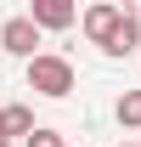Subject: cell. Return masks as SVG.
<instances>
[{"mask_svg":"<svg viewBox=\"0 0 141 147\" xmlns=\"http://www.w3.org/2000/svg\"><path fill=\"white\" fill-rule=\"evenodd\" d=\"M28 91L62 102V96L73 91V62H68V57H56V51H40L34 62H28Z\"/></svg>","mask_w":141,"mask_h":147,"instance_id":"1","label":"cell"},{"mask_svg":"<svg viewBox=\"0 0 141 147\" xmlns=\"http://www.w3.org/2000/svg\"><path fill=\"white\" fill-rule=\"evenodd\" d=\"M34 45H40V23L28 17V11H23V17H6L0 23V51H11V57H28V62H34Z\"/></svg>","mask_w":141,"mask_h":147,"instance_id":"2","label":"cell"},{"mask_svg":"<svg viewBox=\"0 0 141 147\" xmlns=\"http://www.w3.org/2000/svg\"><path fill=\"white\" fill-rule=\"evenodd\" d=\"M124 17H130L124 6H90L79 23H85V40H90V45H102V51H107V45H113V34L124 28Z\"/></svg>","mask_w":141,"mask_h":147,"instance_id":"3","label":"cell"},{"mask_svg":"<svg viewBox=\"0 0 141 147\" xmlns=\"http://www.w3.org/2000/svg\"><path fill=\"white\" fill-rule=\"evenodd\" d=\"M34 113L23 108V102H6V108H0V136H6V142H11V136H34Z\"/></svg>","mask_w":141,"mask_h":147,"instance_id":"4","label":"cell"},{"mask_svg":"<svg viewBox=\"0 0 141 147\" xmlns=\"http://www.w3.org/2000/svg\"><path fill=\"white\" fill-rule=\"evenodd\" d=\"M28 17H34L40 28H68V23H73V6H62V0H34Z\"/></svg>","mask_w":141,"mask_h":147,"instance_id":"5","label":"cell"},{"mask_svg":"<svg viewBox=\"0 0 141 147\" xmlns=\"http://www.w3.org/2000/svg\"><path fill=\"white\" fill-rule=\"evenodd\" d=\"M136 45H141V17L130 11V17H124V28L113 34V45H107V57H124V51H136Z\"/></svg>","mask_w":141,"mask_h":147,"instance_id":"6","label":"cell"},{"mask_svg":"<svg viewBox=\"0 0 141 147\" xmlns=\"http://www.w3.org/2000/svg\"><path fill=\"white\" fill-rule=\"evenodd\" d=\"M119 125H130V130L141 125V91H124L119 96Z\"/></svg>","mask_w":141,"mask_h":147,"instance_id":"7","label":"cell"},{"mask_svg":"<svg viewBox=\"0 0 141 147\" xmlns=\"http://www.w3.org/2000/svg\"><path fill=\"white\" fill-rule=\"evenodd\" d=\"M28 147H62V136H56V130H45V125H40L34 136H28Z\"/></svg>","mask_w":141,"mask_h":147,"instance_id":"8","label":"cell"},{"mask_svg":"<svg viewBox=\"0 0 141 147\" xmlns=\"http://www.w3.org/2000/svg\"><path fill=\"white\" fill-rule=\"evenodd\" d=\"M0 147H11V142H6V136H0Z\"/></svg>","mask_w":141,"mask_h":147,"instance_id":"9","label":"cell"},{"mask_svg":"<svg viewBox=\"0 0 141 147\" xmlns=\"http://www.w3.org/2000/svg\"><path fill=\"white\" fill-rule=\"evenodd\" d=\"M124 147H141V142H124Z\"/></svg>","mask_w":141,"mask_h":147,"instance_id":"10","label":"cell"}]
</instances>
